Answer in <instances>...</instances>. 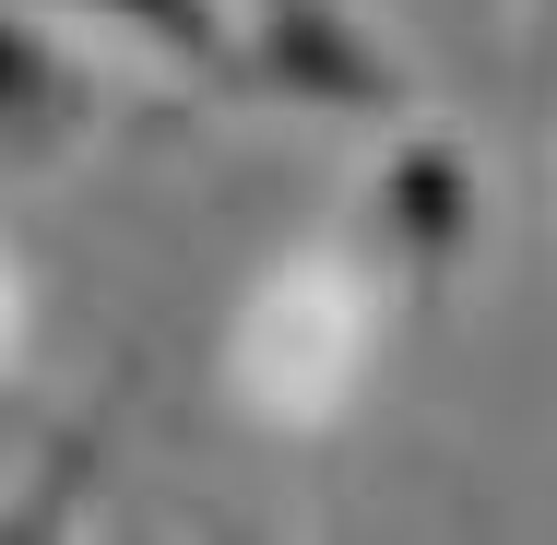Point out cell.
Returning <instances> with one entry per match:
<instances>
[{
  "mask_svg": "<svg viewBox=\"0 0 557 545\" xmlns=\"http://www.w3.org/2000/svg\"><path fill=\"white\" fill-rule=\"evenodd\" d=\"M237 96L321 108V119H404L416 108V72L344 0H249V24H237Z\"/></svg>",
  "mask_w": 557,
  "mask_h": 545,
  "instance_id": "cell-1",
  "label": "cell"
},
{
  "mask_svg": "<svg viewBox=\"0 0 557 545\" xmlns=\"http://www.w3.org/2000/svg\"><path fill=\"white\" fill-rule=\"evenodd\" d=\"M486 237V190H474V154L450 131H404L368 178V249L404 273V297H440L450 273L474 261Z\"/></svg>",
  "mask_w": 557,
  "mask_h": 545,
  "instance_id": "cell-2",
  "label": "cell"
},
{
  "mask_svg": "<svg viewBox=\"0 0 557 545\" xmlns=\"http://www.w3.org/2000/svg\"><path fill=\"white\" fill-rule=\"evenodd\" d=\"M84 119H96L84 60H72L60 36H36L24 12H0V154H12V166H48V154L84 143Z\"/></svg>",
  "mask_w": 557,
  "mask_h": 545,
  "instance_id": "cell-3",
  "label": "cell"
},
{
  "mask_svg": "<svg viewBox=\"0 0 557 545\" xmlns=\"http://www.w3.org/2000/svg\"><path fill=\"white\" fill-rule=\"evenodd\" d=\"M72 12L119 24L131 48H154V60L190 72V84H237V24H225V0H72Z\"/></svg>",
  "mask_w": 557,
  "mask_h": 545,
  "instance_id": "cell-4",
  "label": "cell"
},
{
  "mask_svg": "<svg viewBox=\"0 0 557 545\" xmlns=\"http://www.w3.org/2000/svg\"><path fill=\"white\" fill-rule=\"evenodd\" d=\"M522 108L557 119V0H534V12H522Z\"/></svg>",
  "mask_w": 557,
  "mask_h": 545,
  "instance_id": "cell-5",
  "label": "cell"
}]
</instances>
